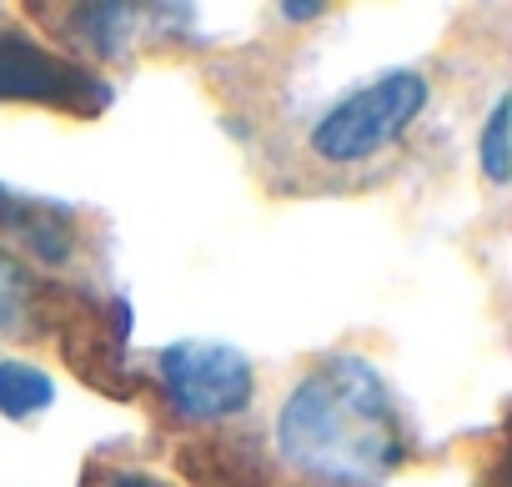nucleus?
Listing matches in <instances>:
<instances>
[{
    "label": "nucleus",
    "mask_w": 512,
    "mask_h": 487,
    "mask_svg": "<svg viewBox=\"0 0 512 487\" xmlns=\"http://www.w3.org/2000/svg\"><path fill=\"white\" fill-rule=\"evenodd\" d=\"M277 457L322 487H377L407 457V432L387 377L337 352L297 377L277 412Z\"/></svg>",
    "instance_id": "nucleus-1"
},
{
    "label": "nucleus",
    "mask_w": 512,
    "mask_h": 487,
    "mask_svg": "<svg viewBox=\"0 0 512 487\" xmlns=\"http://www.w3.org/2000/svg\"><path fill=\"white\" fill-rule=\"evenodd\" d=\"M427 101H432V86L422 71H387V76L357 86L352 96H342L337 106H327V116L312 126L307 146L327 166L372 161L377 151H387L407 136V126L427 111Z\"/></svg>",
    "instance_id": "nucleus-2"
},
{
    "label": "nucleus",
    "mask_w": 512,
    "mask_h": 487,
    "mask_svg": "<svg viewBox=\"0 0 512 487\" xmlns=\"http://www.w3.org/2000/svg\"><path fill=\"white\" fill-rule=\"evenodd\" d=\"M156 377L181 422H231L256 397V372L231 342H171L156 352Z\"/></svg>",
    "instance_id": "nucleus-3"
},
{
    "label": "nucleus",
    "mask_w": 512,
    "mask_h": 487,
    "mask_svg": "<svg viewBox=\"0 0 512 487\" xmlns=\"http://www.w3.org/2000/svg\"><path fill=\"white\" fill-rule=\"evenodd\" d=\"M0 101H36V106H86L106 101V86H96L71 61L51 56L36 41L0 36Z\"/></svg>",
    "instance_id": "nucleus-4"
},
{
    "label": "nucleus",
    "mask_w": 512,
    "mask_h": 487,
    "mask_svg": "<svg viewBox=\"0 0 512 487\" xmlns=\"http://www.w3.org/2000/svg\"><path fill=\"white\" fill-rule=\"evenodd\" d=\"M56 402V382L31 362H0V417L26 422Z\"/></svg>",
    "instance_id": "nucleus-5"
},
{
    "label": "nucleus",
    "mask_w": 512,
    "mask_h": 487,
    "mask_svg": "<svg viewBox=\"0 0 512 487\" xmlns=\"http://www.w3.org/2000/svg\"><path fill=\"white\" fill-rule=\"evenodd\" d=\"M131 16H136L131 6H81V11H71L76 36L91 41L96 56H116V51H121V41H126V31H131V26H126Z\"/></svg>",
    "instance_id": "nucleus-6"
},
{
    "label": "nucleus",
    "mask_w": 512,
    "mask_h": 487,
    "mask_svg": "<svg viewBox=\"0 0 512 487\" xmlns=\"http://www.w3.org/2000/svg\"><path fill=\"white\" fill-rule=\"evenodd\" d=\"M31 292H36L31 272H26L11 252H0V337H11V332L26 327V317H31Z\"/></svg>",
    "instance_id": "nucleus-7"
},
{
    "label": "nucleus",
    "mask_w": 512,
    "mask_h": 487,
    "mask_svg": "<svg viewBox=\"0 0 512 487\" xmlns=\"http://www.w3.org/2000/svg\"><path fill=\"white\" fill-rule=\"evenodd\" d=\"M507 96L492 101V116L482 126V141H477V161H482V176L492 186H507L512 181V146H507Z\"/></svg>",
    "instance_id": "nucleus-8"
},
{
    "label": "nucleus",
    "mask_w": 512,
    "mask_h": 487,
    "mask_svg": "<svg viewBox=\"0 0 512 487\" xmlns=\"http://www.w3.org/2000/svg\"><path fill=\"white\" fill-rule=\"evenodd\" d=\"M31 211H36V206H26V201H11L6 191H0V221H6V226H16V231H21V226L31 221Z\"/></svg>",
    "instance_id": "nucleus-9"
},
{
    "label": "nucleus",
    "mask_w": 512,
    "mask_h": 487,
    "mask_svg": "<svg viewBox=\"0 0 512 487\" xmlns=\"http://www.w3.org/2000/svg\"><path fill=\"white\" fill-rule=\"evenodd\" d=\"M282 16H287V21H317L322 6H317V0H312V6H282Z\"/></svg>",
    "instance_id": "nucleus-10"
},
{
    "label": "nucleus",
    "mask_w": 512,
    "mask_h": 487,
    "mask_svg": "<svg viewBox=\"0 0 512 487\" xmlns=\"http://www.w3.org/2000/svg\"><path fill=\"white\" fill-rule=\"evenodd\" d=\"M106 487H156L151 477H141V472H121V477H111Z\"/></svg>",
    "instance_id": "nucleus-11"
}]
</instances>
